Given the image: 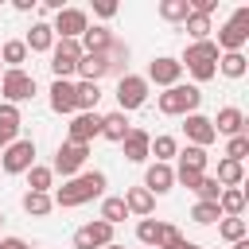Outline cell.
Segmentation results:
<instances>
[{
  "label": "cell",
  "mask_w": 249,
  "mask_h": 249,
  "mask_svg": "<svg viewBox=\"0 0 249 249\" xmlns=\"http://www.w3.org/2000/svg\"><path fill=\"white\" fill-rule=\"evenodd\" d=\"M101 222H109V226H117V222H124L128 218V206H124V198L121 195H113V198H101V214H97Z\"/></svg>",
  "instance_id": "836d02e7"
},
{
  "label": "cell",
  "mask_w": 249,
  "mask_h": 249,
  "mask_svg": "<svg viewBox=\"0 0 249 249\" xmlns=\"http://www.w3.org/2000/svg\"><path fill=\"white\" fill-rule=\"evenodd\" d=\"M218 210H222V218H241V210H245V191H241V187H222Z\"/></svg>",
  "instance_id": "cb8c5ba5"
},
{
  "label": "cell",
  "mask_w": 249,
  "mask_h": 249,
  "mask_svg": "<svg viewBox=\"0 0 249 249\" xmlns=\"http://www.w3.org/2000/svg\"><path fill=\"white\" fill-rule=\"evenodd\" d=\"M195 195H198V202H218L222 183H218L214 175H202V179H198V187H195Z\"/></svg>",
  "instance_id": "60d3db41"
},
{
  "label": "cell",
  "mask_w": 249,
  "mask_h": 249,
  "mask_svg": "<svg viewBox=\"0 0 249 249\" xmlns=\"http://www.w3.org/2000/svg\"><path fill=\"white\" fill-rule=\"evenodd\" d=\"M86 156H89V148L86 144H58V152H54V167L51 171H58L62 179H74L78 171H82V163H86Z\"/></svg>",
  "instance_id": "30bf717a"
},
{
  "label": "cell",
  "mask_w": 249,
  "mask_h": 249,
  "mask_svg": "<svg viewBox=\"0 0 249 249\" xmlns=\"http://www.w3.org/2000/svg\"><path fill=\"white\" fill-rule=\"evenodd\" d=\"M105 249H124V245H117V241H113V245H105Z\"/></svg>",
  "instance_id": "f907efd6"
},
{
  "label": "cell",
  "mask_w": 249,
  "mask_h": 249,
  "mask_svg": "<svg viewBox=\"0 0 249 249\" xmlns=\"http://www.w3.org/2000/svg\"><path fill=\"white\" fill-rule=\"evenodd\" d=\"M160 230H163L160 218H140V226H136V241L148 245V249H156V245H160Z\"/></svg>",
  "instance_id": "e575fe53"
},
{
  "label": "cell",
  "mask_w": 249,
  "mask_h": 249,
  "mask_svg": "<svg viewBox=\"0 0 249 249\" xmlns=\"http://www.w3.org/2000/svg\"><path fill=\"white\" fill-rule=\"evenodd\" d=\"M191 16V4L187 0H160V19H167V23H183Z\"/></svg>",
  "instance_id": "d590c367"
},
{
  "label": "cell",
  "mask_w": 249,
  "mask_h": 249,
  "mask_svg": "<svg viewBox=\"0 0 249 249\" xmlns=\"http://www.w3.org/2000/svg\"><path fill=\"white\" fill-rule=\"evenodd\" d=\"M74 74H82V82H101V78L109 74V66H105V54H82Z\"/></svg>",
  "instance_id": "d4e9b609"
},
{
  "label": "cell",
  "mask_w": 249,
  "mask_h": 249,
  "mask_svg": "<svg viewBox=\"0 0 249 249\" xmlns=\"http://www.w3.org/2000/svg\"><path fill=\"white\" fill-rule=\"evenodd\" d=\"M245 233H249L245 218H218V237H226L230 245H233V241H241Z\"/></svg>",
  "instance_id": "74e56055"
},
{
  "label": "cell",
  "mask_w": 249,
  "mask_h": 249,
  "mask_svg": "<svg viewBox=\"0 0 249 249\" xmlns=\"http://www.w3.org/2000/svg\"><path fill=\"white\" fill-rule=\"evenodd\" d=\"M144 101H148V78H140V74L117 78V105H121V113H132Z\"/></svg>",
  "instance_id": "52a82bcc"
},
{
  "label": "cell",
  "mask_w": 249,
  "mask_h": 249,
  "mask_svg": "<svg viewBox=\"0 0 249 249\" xmlns=\"http://www.w3.org/2000/svg\"><path fill=\"white\" fill-rule=\"evenodd\" d=\"M233 249H249V237H241V241H233Z\"/></svg>",
  "instance_id": "681fc988"
},
{
  "label": "cell",
  "mask_w": 249,
  "mask_h": 249,
  "mask_svg": "<svg viewBox=\"0 0 249 249\" xmlns=\"http://www.w3.org/2000/svg\"><path fill=\"white\" fill-rule=\"evenodd\" d=\"M78 58H82V43L78 39H54V47H51V74L58 82H70L74 70H78Z\"/></svg>",
  "instance_id": "5b68a950"
},
{
  "label": "cell",
  "mask_w": 249,
  "mask_h": 249,
  "mask_svg": "<svg viewBox=\"0 0 249 249\" xmlns=\"http://www.w3.org/2000/svg\"><path fill=\"white\" fill-rule=\"evenodd\" d=\"M183 132H187V140L195 144V148H206V144H214L218 136H214V124H210V117H202V113H191V117H183Z\"/></svg>",
  "instance_id": "4fadbf2b"
},
{
  "label": "cell",
  "mask_w": 249,
  "mask_h": 249,
  "mask_svg": "<svg viewBox=\"0 0 249 249\" xmlns=\"http://www.w3.org/2000/svg\"><path fill=\"white\" fill-rule=\"evenodd\" d=\"M124 206H128V214H136V218H148L152 210H156V195H148L144 187H128L124 195Z\"/></svg>",
  "instance_id": "7402d4cb"
},
{
  "label": "cell",
  "mask_w": 249,
  "mask_h": 249,
  "mask_svg": "<svg viewBox=\"0 0 249 249\" xmlns=\"http://www.w3.org/2000/svg\"><path fill=\"white\" fill-rule=\"evenodd\" d=\"M206 163H210L206 148H195V144H187V148L179 152V167H175V171H198V175H206Z\"/></svg>",
  "instance_id": "4316f807"
},
{
  "label": "cell",
  "mask_w": 249,
  "mask_h": 249,
  "mask_svg": "<svg viewBox=\"0 0 249 249\" xmlns=\"http://www.w3.org/2000/svg\"><path fill=\"white\" fill-rule=\"evenodd\" d=\"M218 54H222V51L214 47V39H202V43H191V47L183 51L179 66H187L195 82H210V78L218 74Z\"/></svg>",
  "instance_id": "3957f363"
},
{
  "label": "cell",
  "mask_w": 249,
  "mask_h": 249,
  "mask_svg": "<svg viewBox=\"0 0 249 249\" xmlns=\"http://www.w3.org/2000/svg\"><path fill=\"white\" fill-rule=\"evenodd\" d=\"M218 70H222L226 78H245V70H249V58H245L241 51H230V54H218Z\"/></svg>",
  "instance_id": "f546056e"
},
{
  "label": "cell",
  "mask_w": 249,
  "mask_h": 249,
  "mask_svg": "<svg viewBox=\"0 0 249 249\" xmlns=\"http://www.w3.org/2000/svg\"><path fill=\"white\" fill-rule=\"evenodd\" d=\"M249 156V136H230V144H226V160H245Z\"/></svg>",
  "instance_id": "b9f144b4"
},
{
  "label": "cell",
  "mask_w": 249,
  "mask_h": 249,
  "mask_svg": "<svg viewBox=\"0 0 249 249\" xmlns=\"http://www.w3.org/2000/svg\"><path fill=\"white\" fill-rule=\"evenodd\" d=\"M105 66H109V74H117V78L128 74V47H124L121 39L109 43V51H105Z\"/></svg>",
  "instance_id": "83f0119b"
},
{
  "label": "cell",
  "mask_w": 249,
  "mask_h": 249,
  "mask_svg": "<svg viewBox=\"0 0 249 249\" xmlns=\"http://www.w3.org/2000/svg\"><path fill=\"white\" fill-rule=\"evenodd\" d=\"M23 47L27 51H35V54H43V51H51L54 47V31H51V23H31V31H27V39H23Z\"/></svg>",
  "instance_id": "603a6c76"
},
{
  "label": "cell",
  "mask_w": 249,
  "mask_h": 249,
  "mask_svg": "<svg viewBox=\"0 0 249 249\" xmlns=\"http://www.w3.org/2000/svg\"><path fill=\"white\" fill-rule=\"evenodd\" d=\"M210 124H214V136H245V113L233 109V105L218 109V117Z\"/></svg>",
  "instance_id": "5bb4252c"
},
{
  "label": "cell",
  "mask_w": 249,
  "mask_h": 249,
  "mask_svg": "<svg viewBox=\"0 0 249 249\" xmlns=\"http://www.w3.org/2000/svg\"><path fill=\"white\" fill-rule=\"evenodd\" d=\"M101 101V82H78L74 86V109L78 113H97Z\"/></svg>",
  "instance_id": "44dd1931"
},
{
  "label": "cell",
  "mask_w": 249,
  "mask_h": 249,
  "mask_svg": "<svg viewBox=\"0 0 249 249\" xmlns=\"http://www.w3.org/2000/svg\"><path fill=\"white\" fill-rule=\"evenodd\" d=\"M245 43H249V27H241L237 19H230V23H222V27H218V43H214V47H218L222 54L241 51Z\"/></svg>",
  "instance_id": "9a60e30c"
},
{
  "label": "cell",
  "mask_w": 249,
  "mask_h": 249,
  "mask_svg": "<svg viewBox=\"0 0 249 249\" xmlns=\"http://www.w3.org/2000/svg\"><path fill=\"white\" fill-rule=\"evenodd\" d=\"M167 249H198V245H195V241H187V237H179V241H171Z\"/></svg>",
  "instance_id": "c3c4849f"
},
{
  "label": "cell",
  "mask_w": 249,
  "mask_h": 249,
  "mask_svg": "<svg viewBox=\"0 0 249 249\" xmlns=\"http://www.w3.org/2000/svg\"><path fill=\"white\" fill-rule=\"evenodd\" d=\"M105 245H113V226L109 222L93 218V222L74 230V249H105Z\"/></svg>",
  "instance_id": "ba28073f"
},
{
  "label": "cell",
  "mask_w": 249,
  "mask_h": 249,
  "mask_svg": "<svg viewBox=\"0 0 249 249\" xmlns=\"http://www.w3.org/2000/svg\"><path fill=\"white\" fill-rule=\"evenodd\" d=\"M101 191H105V171H78L74 179H66V183L51 195V202L62 206V210H70V206H82V202L101 198Z\"/></svg>",
  "instance_id": "6da1fadb"
},
{
  "label": "cell",
  "mask_w": 249,
  "mask_h": 249,
  "mask_svg": "<svg viewBox=\"0 0 249 249\" xmlns=\"http://www.w3.org/2000/svg\"><path fill=\"white\" fill-rule=\"evenodd\" d=\"M86 27H89V16L82 8H62V12H54V23H51L54 39H82Z\"/></svg>",
  "instance_id": "9c48e42d"
},
{
  "label": "cell",
  "mask_w": 249,
  "mask_h": 249,
  "mask_svg": "<svg viewBox=\"0 0 249 249\" xmlns=\"http://www.w3.org/2000/svg\"><path fill=\"white\" fill-rule=\"evenodd\" d=\"M51 183H54V171H51V167H39V163H35V167L27 171V187H31V191L51 195Z\"/></svg>",
  "instance_id": "f35d334b"
},
{
  "label": "cell",
  "mask_w": 249,
  "mask_h": 249,
  "mask_svg": "<svg viewBox=\"0 0 249 249\" xmlns=\"http://www.w3.org/2000/svg\"><path fill=\"white\" fill-rule=\"evenodd\" d=\"M148 144H152V136H148L144 128H128V136L121 140L124 160H128V163H144V160H148Z\"/></svg>",
  "instance_id": "e0dca14e"
},
{
  "label": "cell",
  "mask_w": 249,
  "mask_h": 249,
  "mask_svg": "<svg viewBox=\"0 0 249 249\" xmlns=\"http://www.w3.org/2000/svg\"><path fill=\"white\" fill-rule=\"evenodd\" d=\"M230 19H237V23H241V27H249V8H237V12H233V16H230Z\"/></svg>",
  "instance_id": "7dc6e473"
},
{
  "label": "cell",
  "mask_w": 249,
  "mask_h": 249,
  "mask_svg": "<svg viewBox=\"0 0 249 249\" xmlns=\"http://www.w3.org/2000/svg\"><path fill=\"white\" fill-rule=\"evenodd\" d=\"M171 187H175L171 163H152V167L144 171V191H148V195H167Z\"/></svg>",
  "instance_id": "2e32d148"
},
{
  "label": "cell",
  "mask_w": 249,
  "mask_h": 249,
  "mask_svg": "<svg viewBox=\"0 0 249 249\" xmlns=\"http://www.w3.org/2000/svg\"><path fill=\"white\" fill-rule=\"evenodd\" d=\"M0 226H4V210H0Z\"/></svg>",
  "instance_id": "816d5d0a"
},
{
  "label": "cell",
  "mask_w": 249,
  "mask_h": 249,
  "mask_svg": "<svg viewBox=\"0 0 249 249\" xmlns=\"http://www.w3.org/2000/svg\"><path fill=\"white\" fill-rule=\"evenodd\" d=\"M0 93H4V105H19V101H31V97H35V78H31L27 70H4Z\"/></svg>",
  "instance_id": "8992f818"
},
{
  "label": "cell",
  "mask_w": 249,
  "mask_h": 249,
  "mask_svg": "<svg viewBox=\"0 0 249 249\" xmlns=\"http://www.w3.org/2000/svg\"><path fill=\"white\" fill-rule=\"evenodd\" d=\"M183 78V66H179V58H171V54H160V58H152L148 62V82H156V86H175Z\"/></svg>",
  "instance_id": "7c38bea8"
},
{
  "label": "cell",
  "mask_w": 249,
  "mask_h": 249,
  "mask_svg": "<svg viewBox=\"0 0 249 249\" xmlns=\"http://www.w3.org/2000/svg\"><path fill=\"white\" fill-rule=\"evenodd\" d=\"M23 210H27L31 218H47V214L54 210V202H51V195H43V191H27V195H23Z\"/></svg>",
  "instance_id": "d6a6232c"
},
{
  "label": "cell",
  "mask_w": 249,
  "mask_h": 249,
  "mask_svg": "<svg viewBox=\"0 0 249 249\" xmlns=\"http://www.w3.org/2000/svg\"><path fill=\"white\" fill-rule=\"evenodd\" d=\"M51 109L58 113V117H70V113H78L74 109V82H51Z\"/></svg>",
  "instance_id": "d6986e66"
},
{
  "label": "cell",
  "mask_w": 249,
  "mask_h": 249,
  "mask_svg": "<svg viewBox=\"0 0 249 249\" xmlns=\"http://www.w3.org/2000/svg\"><path fill=\"white\" fill-rule=\"evenodd\" d=\"M128 128H132V124H128V117H124L121 109H117V113H109V117H101V136H105V140H113V144H121V140L128 136Z\"/></svg>",
  "instance_id": "484cf974"
},
{
  "label": "cell",
  "mask_w": 249,
  "mask_h": 249,
  "mask_svg": "<svg viewBox=\"0 0 249 249\" xmlns=\"http://www.w3.org/2000/svg\"><path fill=\"white\" fill-rule=\"evenodd\" d=\"M148 156H156V163H167L171 156H179V144H175V136H156V140L148 144Z\"/></svg>",
  "instance_id": "8d00e7d4"
},
{
  "label": "cell",
  "mask_w": 249,
  "mask_h": 249,
  "mask_svg": "<svg viewBox=\"0 0 249 249\" xmlns=\"http://www.w3.org/2000/svg\"><path fill=\"white\" fill-rule=\"evenodd\" d=\"M183 27H187V35H191V43H202V39H210V31H214V23H210V16H198V12H191V16L183 19Z\"/></svg>",
  "instance_id": "4dcf8cb0"
},
{
  "label": "cell",
  "mask_w": 249,
  "mask_h": 249,
  "mask_svg": "<svg viewBox=\"0 0 249 249\" xmlns=\"http://www.w3.org/2000/svg\"><path fill=\"white\" fill-rule=\"evenodd\" d=\"M218 218H222L218 202H195L191 206V222H198V226H214Z\"/></svg>",
  "instance_id": "ab89813d"
},
{
  "label": "cell",
  "mask_w": 249,
  "mask_h": 249,
  "mask_svg": "<svg viewBox=\"0 0 249 249\" xmlns=\"http://www.w3.org/2000/svg\"><path fill=\"white\" fill-rule=\"evenodd\" d=\"M156 105H160L163 117H191V113H198V105H202V89L175 82V86H167V89L156 97Z\"/></svg>",
  "instance_id": "7a4b0ae2"
},
{
  "label": "cell",
  "mask_w": 249,
  "mask_h": 249,
  "mask_svg": "<svg viewBox=\"0 0 249 249\" xmlns=\"http://www.w3.org/2000/svg\"><path fill=\"white\" fill-rule=\"evenodd\" d=\"M19 124H23L19 109H16V105H4V101H0V148H8L12 140H19Z\"/></svg>",
  "instance_id": "ffe728a7"
},
{
  "label": "cell",
  "mask_w": 249,
  "mask_h": 249,
  "mask_svg": "<svg viewBox=\"0 0 249 249\" xmlns=\"http://www.w3.org/2000/svg\"><path fill=\"white\" fill-rule=\"evenodd\" d=\"M179 237H183V233H179V226L163 222V230H160V245H156V249H167V245H171V241H179Z\"/></svg>",
  "instance_id": "7bdbcfd3"
},
{
  "label": "cell",
  "mask_w": 249,
  "mask_h": 249,
  "mask_svg": "<svg viewBox=\"0 0 249 249\" xmlns=\"http://www.w3.org/2000/svg\"><path fill=\"white\" fill-rule=\"evenodd\" d=\"M93 12H97L101 19H109V16H117V4H113V0H97V4H93Z\"/></svg>",
  "instance_id": "f6af8a7d"
},
{
  "label": "cell",
  "mask_w": 249,
  "mask_h": 249,
  "mask_svg": "<svg viewBox=\"0 0 249 249\" xmlns=\"http://www.w3.org/2000/svg\"><path fill=\"white\" fill-rule=\"evenodd\" d=\"M0 249H31L23 237H0Z\"/></svg>",
  "instance_id": "bcb514c9"
},
{
  "label": "cell",
  "mask_w": 249,
  "mask_h": 249,
  "mask_svg": "<svg viewBox=\"0 0 249 249\" xmlns=\"http://www.w3.org/2000/svg\"><path fill=\"white\" fill-rule=\"evenodd\" d=\"M191 4V12H198V16H214V8H218V0H187Z\"/></svg>",
  "instance_id": "ee69618b"
},
{
  "label": "cell",
  "mask_w": 249,
  "mask_h": 249,
  "mask_svg": "<svg viewBox=\"0 0 249 249\" xmlns=\"http://www.w3.org/2000/svg\"><path fill=\"white\" fill-rule=\"evenodd\" d=\"M35 167V140H12L8 148H0V171L4 175H27Z\"/></svg>",
  "instance_id": "277c9868"
},
{
  "label": "cell",
  "mask_w": 249,
  "mask_h": 249,
  "mask_svg": "<svg viewBox=\"0 0 249 249\" xmlns=\"http://www.w3.org/2000/svg\"><path fill=\"white\" fill-rule=\"evenodd\" d=\"M23 62H27V47H23V39H8V43L0 47V66H8V70H23Z\"/></svg>",
  "instance_id": "f1b7e54d"
},
{
  "label": "cell",
  "mask_w": 249,
  "mask_h": 249,
  "mask_svg": "<svg viewBox=\"0 0 249 249\" xmlns=\"http://www.w3.org/2000/svg\"><path fill=\"white\" fill-rule=\"evenodd\" d=\"M93 136H101V113H74V121H70V128H66V140L89 148Z\"/></svg>",
  "instance_id": "8fae6325"
},
{
  "label": "cell",
  "mask_w": 249,
  "mask_h": 249,
  "mask_svg": "<svg viewBox=\"0 0 249 249\" xmlns=\"http://www.w3.org/2000/svg\"><path fill=\"white\" fill-rule=\"evenodd\" d=\"M222 187H241V179H245V167L237 163V160H218V175H214Z\"/></svg>",
  "instance_id": "1f68e13d"
},
{
  "label": "cell",
  "mask_w": 249,
  "mask_h": 249,
  "mask_svg": "<svg viewBox=\"0 0 249 249\" xmlns=\"http://www.w3.org/2000/svg\"><path fill=\"white\" fill-rule=\"evenodd\" d=\"M113 39H117V35H113L109 27H86L78 43H82V54H105Z\"/></svg>",
  "instance_id": "ac0fdd59"
}]
</instances>
